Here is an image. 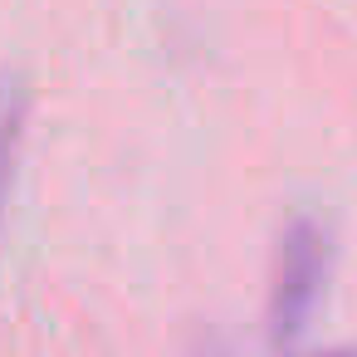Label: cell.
<instances>
[{"label":"cell","mask_w":357,"mask_h":357,"mask_svg":"<svg viewBox=\"0 0 357 357\" xmlns=\"http://www.w3.org/2000/svg\"><path fill=\"white\" fill-rule=\"evenodd\" d=\"M25 113H30L25 79H0V225H6V201H10L15 157H20V137H25Z\"/></svg>","instance_id":"7a4b0ae2"},{"label":"cell","mask_w":357,"mask_h":357,"mask_svg":"<svg viewBox=\"0 0 357 357\" xmlns=\"http://www.w3.org/2000/svg\"><path fill=\"white\" fill-rule=\"evenodd\" d=\"M328 269H333V245L328 230L313 215H294L279 230L274 245V274H269V342L284 352L294 347L328 289Z\"/></svg>","instance_id":"6da1fadb"},{"label":"cell","mask_w":357,"mask_h":357,"mask_svg":"<svg viewBox=\"0 0 357 357\" xmlns=\"http://www.w3.org/2000/svg\"><path fill=\"white\" fill-rule=\"evenodd\" d=\"M328 357H357V347H342V352H328Z\"/></svg>","instance_id":"3957f363"}]
</instances>
